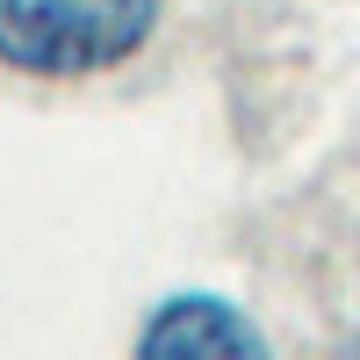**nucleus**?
<instances>
[{"mask_svg": "<svg viewBox=\"0 0 360 360\" xmlns=\"http://www.w3.org/2000/svg\"><path fill=\"white\" fill-rule=\"evenodd\" d=\"M137 360H274L259 324L224 295H173L144 317Z\"/></svg>", "mask_w": 360, "mask_h": 360, "instance_id": "nucleus-2", "label": "nucleus"}, {"mask_svg": "<svg viewBox=\"0 0 360 360\" xmlns=\"http://www.w3.org/2000/svg\"><path fill=\"white\" fill-rule=\"evenodd\" d=\"M159 0H0V65L79 79L144 51Z\"/></svg>", "mask_w": 360, "mask_h": 360, "instance_id": "nucleus-1", "label": "nucleus"}]
</instances>
